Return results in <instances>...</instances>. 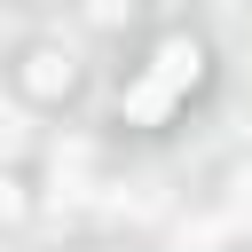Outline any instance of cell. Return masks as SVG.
Wrapping results in <instances>:
<instances>
[{"instance_id":"cell-1","label":"cell","mask_w":252,"mask_h":252,"mask_svg":"<svg viewBox=\"0 0 252 252\" xmlns=\"http://www.w3.org/2000/svg\"><path fill=\"white\" fill-rule=\"evenodd\" d=\"M197 79H205V47H197L189 32L158 39L150 71H142V79L126 87V102H118V110H126V126H165V118H173V102H181Z\"/></svg>"},{"instance_id":"cell-2","label":"cell","mask_w":252,"mask_h":252,"mask_svg":"<svg viewBox=\"0 0 252 252\" xmlns=\"http://www.w3.org/2000/svg\"><path fill=\"white\" fill-rule=\"evenodd\" d=\"M24 94H39V102L71 94V63H63L55 47H32V55H24Z\"/></svg>"},{"instance_id":"cell-3","label":"cell","mask_w":252,"mask_h":252,"mask_svg":"<svg viewBox=\"0 0 252 252\" xmlns=\"http://www.w3.org/2000/svg\"><path fill=\"white\" fill-rule=\"evenodd\" d=\"M24 213V197H16V181H0V220H16Z\"/></svg>"}]
</instances>
